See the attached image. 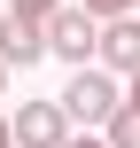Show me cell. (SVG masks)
<instances>
[{"instance_id": "obj_10", "label": "cell", "mask_w": 140, "mask_h": 148, "mask_svg": "<svg viewBox=\"0 0 140 148\" xmlns=\"http://www.w3.org/2000/svg\"><path fill=\"white\" fill-rule=\"evenodd\" d=\"M125 109H140V70H132V78H125Z\"/></svg>"}, {"instance_id": "obj_6", "label": "cell", "mask_w": 140, "mask_h": 148, "mask_svg": "<svg viewBox=\"0 0 140 148\" xmlns=\"http://www.w3.org/2000/svg\"><path fill=\"white\" fill-rule=\"evenodd\" d=\"M101 140H109V148H140V109L117 101V109H109V125H101Z\"/></svg>"}, {"instance_id": "obj_7", "label": "cell", "mask_w": 140, "mask_h": 148, "mask_svg": "<svg viewBox=\"0 0 140 148\" xmlns=\"http://www.w3.org/2000/svg\"><path fill=\"white\" fill-rule=\"evenodd\" d=\"M94 23H109V16H140V0H78Z\"/></svg>"}, {"instance_id": "obj_11", "label": "cell", "mask_w": 140, "mask_h": 148, "mask_svg": "<svg viewBox=\"0 0 140 148\" xmlns=\"http://www.w3.org/2000/svg\"><path fill=\"white\" fill-rule=\"evenodd\" d=\"M0 148H16V140H8V117H0Z\"/></svg>"}, {"instance_id": "obj_1", "label": "cell", "mask_w": 140, "mask_h": 148, "mask_svg": "<svg viewBox=\"0 0 140 148\" xmlns=\"http://www.w3.org/2000/svg\"><path fill=\"white\" fill-rule=\"evenodd\" d=\"M55 101H62L70 125H109V109L125 101V78H109L101 62H86V70H70V86H62Z\"/></svg>"}, {"instance_id": "obj_8", "label": "cell", "mask_w": 140, "mask_h": 148, "mask_svg": "<svg viewBox=\"0 0 140 148\" xmlns=\"http://www.w3.org/2000/svg\"><path fill=\"white\" fill-rule=\"evenodd\" d=\"M0 8H16V16H39V23H47V16L62 8V0H0Z\"/></svg>"}, {"instance_id": "obj_9", "label": "cell", "mask_w": 140, "mask_h": 148, "mask_svg": "<svg viewBox=\"0 0 140 148\" xmlns=\"http://www.w3.org/2000/svg\"><path fill=\"white\" fill-rule=\"evenodd\" d=\"M62 148H109V140H101V133H70Z\"/></svg>"}, {"instance_id": "obj_2", "label": "cell", "mask_w": 140, "mask_h": 148, "mask_svg": "<svg viewBox=\"0 0 140 148\" xmlns=\"http://www.w3.org/2000/svg\"><path fill=\"white\" fill-rule=\"evenodd\" d=\"M94 31H101V23H94L78 0H62V8L47 16V55H62L70 70H86V62H94Z\"/></svg>"}, {"instance_id": "obj_3", "label": "cell", "mask_w": 140, "mask_h": 148, "mask_svg": "<svg viewBox=\"0 0 140 148\" xmlns=\"http://www.w3.org/2000/svg\"><path fill=\"white\" fill-rule=\"evenodd\" d=\"M70 133H78V125L62 117V101H23V109L8 117V140L16 148H62Z\"/></svg>"}, {"instance_id": "obj_4", "label": "cell", "mask_w": 140, "mask_h": 148, "mask_svg": "<svg viewBox=\"0 0 140 148\" xmlns=\"http://www.w3.org/2000/svg\"><path fill=\"white\" fill-rule=\"evenodd\" d=\"M94 62H101L109 78H132L140 70V16H109V23L94 31Z\"/></svg>"}, {"instance_id": "obj_12", "label": "cell", "mask_w": 140, "mask_h": 148, "mask_svg": "<svg viewBox=\"0 0 140 148\" xmlns=\"http://www.w3.org/2000/svg\"><path fill=\"white\" fill-rule=\"evenodd\" d=\"M0 94H8V62H0Z\"/></svg>"}, {"instance_id": "obj_5", "label": "cell", "mask_w": 140, "mask_h": 148, "mask_svg": "<svg viewBox=\"0 0 140 148\" xmlns=\"http://www.w3.org/2000/svg\"><path fill=\"white\" fill-rule=\"evenodd\" d=\"M0 62H8V70H31V62H47V23H39V16H16V8H0Z\"/></svg>"}]
</instances>
